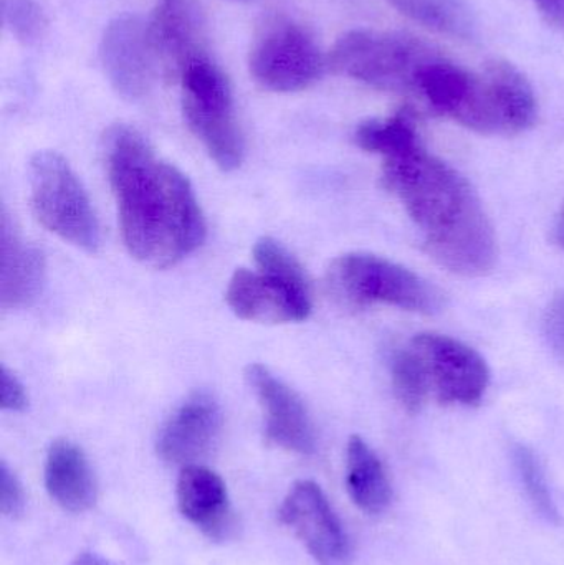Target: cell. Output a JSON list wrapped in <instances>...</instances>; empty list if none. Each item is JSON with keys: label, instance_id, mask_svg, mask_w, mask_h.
I'll use <instances>...</instances> for the list:
<instances>
[{"label": "cell", "instance_id": "cell-1", "mask_svg": "<svg viewBox=\"0 0 564 565\" xmlns=\"http://www.w3.org/2000/svg\"><path fill=\"white\" fill-rule=\"evenodd\" d=\"M103 154L123 242L135 260L164 270L204 244L207 227L191 182L136 129H109Z\"/></svg>", "mask_w": 564, "mask_h": 565}, {"label": "cell", "instance_id": "cell-2", "mask_svg": "<svg viewBox=\"0 0 564 565\" xmlns=\"http://www.w3.org/2000/svg\"><path fill=\"white\" fill-rule=\"evenodd\" d=\"M387 191L403 202L430 257L460 277H483L497 262V238L470 182L423 145L387 156Z\"/></svg>", "mask_w": 564, "mask_h": 565}, {"label": "cell", "instance_id": "cell-3", "mask_svg": "<svg viewBox=\"0 0 564 565\" xmlns=\"http://www.w3.org/2000/svg\"><path fill=\"white\" fill-rule=\"evenodd\" d=\"M179 73L189 129L222 171L241 168L245 142L227 76L205 52L191 56Z\"/></svg>", "mask_w": 564, "mask_h": 565}, {"label": "cell", "instance_id": "cell-4", "mask_svg": "<svg viewBox=\"0 0 564 565\" xmlns=\"http://www.w3.org/2000/svg\"><path fill=\"white\" fill-rule=\"evenodd\" d=\"M437 56L434 46L407 33L360 29L338 40L331 65L373 88L416 93L421 73Z\"/></svg>", "mask_w": 564, "mask_h": 565}, {"label": "cell", "instance_id": "cell-5", "mask_svg": "<svg viewBox=\"0 0 564 565\" xmlns=\"http://www.w3.org/2000/svg\"><path fill=\"white\" fill-rule=\"evenodd\" d=\"M29 182L36 221L63 242L96 254L102 245L98 218L68 161L55 151L36 152L30 159Z\"/></svg>", "mask_w": 564, "mask_h": 565}, {"label": "cell", "instance_id": "cell-6", "mask_svg": "<svg viewBox=\"0 0 564 565\" xmlns=\"http://www.w3.org/2000/svg\"><path fill=\"white\" fill-rule=\"evenodd\" d=\"M328 281L338 296L354 306L387 305L424 315L444 308L439 288L377 255H341L331 264Z\"/></svg>", "mask_w": 564, "mask_h": 565}, {"label": "cell", "instance_id": "cell-7", "mask_svg": "<svg viewBox=\"0 0 564 565\" xmlns=\"http://www.w3.org/2000/svg\"><path fill=\"white\" fill-rule=\"evenodd\" d=\"M539 102L529 78L512 63L496 60L473 73L454 121L480 135L515 136L532 128Z\"/></svg>", "mask_w": 564, "mask_h": 565}, {"label": "cell", "instance_id": "cell-8", "mask_svg": "<svg viewBox=\"0 0 564 565\" xmlns=\"http://www.w3.org/2000/svg\"><path fill=\"white\" fill-rule=\"evenodd\" d=\"M323 68V56L313 36L284 17L265 23L252 45V75L272 92L294 93L308 88L320 79Z\"/></svg>", "mask_w": 564, "mask_h": 565}, {"label": "cell", "instance_id": "cell-9", "mask_svg": "<svg viewBox=\"0 0 564 565\" xmlns=\"http://www.w3.org/2000/svg\"><path fill=\"white\" fill-rule=\"evenodd\" d=\"M417 352L430 391L443 404L477 405L490 382L486 359L464 342L450 335L417 334L411 341Z\"/></svg>", "mask_w": 564, "mask_h": 565}, {"label": "cell", "instance_id": "cell-10", "mask_svg": "<svg viewBox=\"0 0 564 565\" xmlns=\"http://www.w3.org/2000/svg\"><path fill=\"white\" fill-rule=\"evenodd\" d=\"M278 516L304 543L317 565L353 563L350 537L327 494L315 481H297L288 491Z\"/></svg>", "mask_w": 564, "mask_h": 565}, {"label": "cell", "instance_id": "cell-11", "mask_svg": "<svg viewBox=\"0 0 564 565\" xmlns=\"http://www.w3.org/2000/svg\"><path fill=\"white\" fill-rule=\"evenodd\" d=\"M225 301L235 316L260 324L300 322L310 316V285L241 268L232 275Z\"/></svg>", "mask_w": 564, "mask_h": 565}, {"label": "cell", "instance_id": "cell-12", "mask_svg": "<svg viewBox=\"0 0 564 565\" xmlns=\"http://www.w3.org/2000/svg\"><path fill=\"white\" fill-rule=\"evenodd\" d=\"M99 56L108 82L123 98L132 102L151 89L158 53L138 17L121 15L108 23Z\"/></svg>", "mask_w": 564, "mask_h": 565}, {"label": "cell", "instance_id": "cell-13", "mask_svg": "<svg viewBox=\"0 0 564 565\" xmlns=\"http://www.w3.org/2000/svg\"><path fill=\"white\" fill-rule=\"evenodd\" d=\"M245 379L264 411L267 440L294 454H313V424L297 392L262 364L248 365Z\"/></svg>", "mask_w": 564, "mask_h": 565}, {"label": "cell", "instance_id": "cell-14", "mask_svg": "<svg viewBox=\"0 0 564 565\" xmlns=\"http://www.w3.org/2000/svg\"><path fill=\"white\" fill-rule=\"evenodd\" d=\"M222 427V412L215 398L205 392L191 395L162 425L156 441L166 463L198 465L217 441Z\"/></svg>", "mask_w": 564, "mask_h": 565}, {"label": "cell", "instance_id": "cell-15", "mask_svg": "<svg viewBox=\"0 0 564 565\" xmlns=\"http://www.w3.org/2000/svg\"><path fill=\"white\" fill-rule=\"evenodd\" d=\"M178 507L182 516L209 540L225 541L235 533V516L227 488L215 471L189 465L179 475Z\"/></svg>", "mask_w": 564, "mask_h": 565}, {"label": "cell", "instance_id": "cell-16", "mask_svg": "<svg viewBox=\"0 0 564 565\" xmlns=\"http://www.w3.org/2000/svg\"><path fill=\"white\" fill-rule=\"evenodd\" d=\"M45 258L29 244L2 212L0 224V306L20 309L32 305L45 282Z\"/></svg>", "mask_w": 564, "mask_h": 565}, {"label": "cell", "instance_id": "cell-17", "mask_svg": "<svg viewBox=\"0 0 564 565\" xmlns=\"http://www.w3.org/2000/svg\"><path fill=\"white\" fill-rule=\"evenodd\" d=\"M45 487L50 498L68 513H85L95 504V477L78 445L53 441L46 454Z\"/></svg>", "mask_w": 564, "mask_h": 565}, {"label": "cell", "instance_id": "cell-18", "mask_svg": "<svg viewBox=\"0 0 564 565\" xmlns=\"http://www.w3.org/2000/svg\"><path fill=\"white\" fill-rule=\"evenodd\" d=\"M148 29L158 56L178 68L191 56L205 52L201 23L185 0H161Z\"/></svg>", "mask_w": 564, "mask_h": 565}, {"label": "cell", "instance_id": "cell-19", "mask_svg": "<svg viewBox=\"0 0 564 565\" xmlns=\"http://www.w3.org/2000/svg\"><path fill=\"white\" fill-rule=\"evenodd\" d=\"M347 488L353 503L368 514L383 513L393 498L383 461L358 435L348 441Z\"/></svg>", "mask_w": 564, "mask_h": 565}, {"label": "cell", "instance_id": "cell-20", "mask_svg": "<svg viewBox=\"0 0 564 565\" xmlns=\"http://www.w3.org/2000/svg\"><path fill=\"white\" fill-rule=\"evenodd\" d=\"M401 13L427 29L459 39L476 35L477 20L469 0H390Z\"/></svg>", "mask_w": 564, "mask_h": 565}, {"label": "cell", "instance_id": "cell-21", "mask_svg": "<svg viewBox=\"0 0 564 565\" xmlns=\"http://www.w3.org/2000/svg\"><path fill=\"white\" fill-rule=\"evenodd\" d=\"M357 145L368 152L381 154L384 158L419 145L416 126L407 113H400L387 119H370L358 126Z\"/></svg>", "mask_w": 564, "mask_h": 565}, {"label": "cell", "instance_id": "cell-22", "mask_svg": "<svg viewBox=\"0 0 564 565\" xmlns=\"http://www.w3.org/2000/svg\"><path fill=\"white\" fill-rule=\"evenodd\" d=\"M391 371L397 401L407 412L416 414L426 404L430 387L423 361L411 344L394 355Z\"/></svg>", "mask_w": 564, "mask_h": 565}, {"label": "cell", "instance_id": "cell-23", "mask_svg": "<svg viewBox=\"0 0 564 565\" xmlns=\"http://www.w3.org/2000/svg\"><path fill=\"white\" fill-rule=\"evenodd\" d=\"M513 461H515L517 471L520 480L525 487L526 497L530 503L535 508L540 516L545 518L549 523H560L558 508L553 500L552 491L546 483L545 471L542 463L532 448L525 445H515L513 448Z\"/></svg>", "mask_w": 564, "mask_h": 565}, {"label": "cell", "instance_id": "cell-24", "mask_svg": "<svg viewBox=\"0 0 564 565\" xmlns=\"http://www.w3.org/2000/svg\"><path fill=\"white\" fill-rule=\"evenodd\" d=\"M254 260L258 270L265 274L310 285L300 262L274 238L264 237L257 241L254 245Z\"/></svg>", "mask_w": 564, "mask_h": 565}, {"label": "cell", "instance_id": "cell-25", "mask_svg": "<svg viewBox=\"0 0 564 565\" xmlns=\"http://www.w3.org/2000/svg\"><path fill=\"white\" fill-rule=\"evenodd\" d=\"M3 22L22 42H35L45 29L42 10L33 0H2Z\"/></svg>", "mask_w": 564, "mask_h": 565}, {"label": "cell", "instance_id": "cell-26", "mask_svg": "<svg viewBox=\"0 0 564 565\" xmlns=\"http://www.w3.org/2000/svg\"><path fill=\"white\" fill-rule=\"evenodd\" d=\"M25 510V493L22 484L6 461L0 463V511L3 516L15 520Z\"/></svg>", "mask_w": 564, "mask_h": 565}, {"label": "cell", "instance_id": "cell-27", "mask_svg": "<svg viewBox=\"0 0 564 565\" xmlns=\"http://www.w3.org/2000/svg\"><path fill=\"white\" fill-rule=\"evenodd\" d=\"M545 335L553 351L564 359V292L555 296L546 309Z\"/></svg>", "mask_w": 564, "mask_h": 565}, {"label": "cell", "instance_id": "cell-28", "mask_svg": "<svg viewBox=\"0 0 564 565\" xmlns=\"http://www.w3.org/2000/svg\"><path fill=\"white\" fill-rule=\"evenodd\" d=\"M29 404L25 387L15 374L2 365V408L10 412H22Z\"/></svg>", "mask_w": 564, "mask_h": 565}, {"label": "cell", "instance_id": "cell-29", "mask_svg": "<svg viewBox=\"0 0 564 565\" xmlns=\"http://www.w3.org/2000/svg\"><path fill=\"white\" fill-rule=\"evenodd\" d=\"M533 2L549 25L564 29V0H533Z\"/></svg>", "mask_w": 564, "mask_h": 565}, {"label": "cell", "instance_id": "cell-30", "mask_svg": "<svg viewBox=\"0 0 564 565\" xmlns=\"http://www.w3.org/2000/svg\"><path fill=\"white\" fill-rule=\"evenodd\" d=\"M70 565H115L111 561L105 559V557L98 556L95 553H82L73 559Z\"/></svg>", "mask_w": 564, "mask_h": 565}, {"label": "cell", "instance_id": "cell-31", "mask_svg": "<svg viewBox=\"0 0 564 565\" xmlns=\"http://www.w3.org/2000/svg\"><path fill=\"white\" fill-rule=\"evenodd\" d=\"M555 235L556 242H558L560 247L564 250V205L562 212H560L558 221H556Z\"/></svg>", "mask_w": 564, "mask_h": 565}]
</instances>
